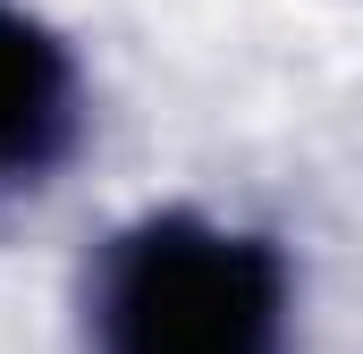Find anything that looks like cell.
<instances>
[{"label": "cell", "instance_id": "2", "mask_svg": "<svg viewBox=\"0 0 363 354\" xmlns=\"http://www.w3.org/2000/svg\"><path fill=\"white\" fill-rule=\"evenodd\" d=\"M85 135L77 51L17 0H0V185H43Z\"/></svg>", "mask_w": 363, "mask_h": 354}, {"label": "cell", "instance_id": "1", "mask_svg": "<svg viewBox=\"0 0 363 354\" xmlns=\"http://www.w3.org/2000/svg\"><path fill=\"white\" fill-rule=\"evenodd\" d=\"M93 354H287V262L271 236L144 211L85 287Z\"/></svg>", "mask_w": 363, "mask_h": 354}]
</instances>
